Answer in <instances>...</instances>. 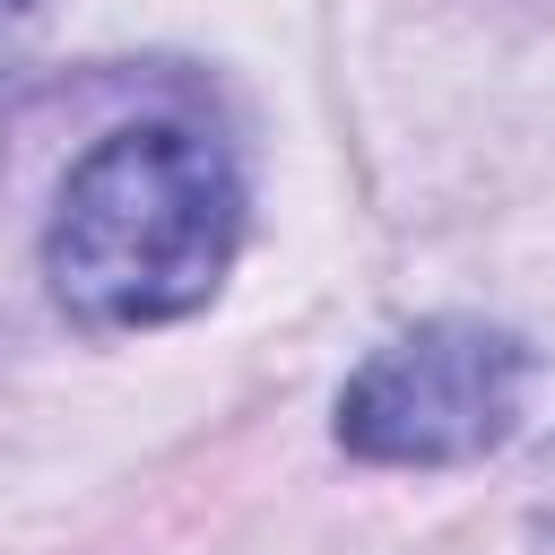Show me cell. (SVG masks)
Returning a JSON list of instances; mask_svg holds the SVG:
<instances>
[{
  "instance_id": "obj_1",
  "label": "cell",
  "mask_w": 555,
  "mask_h": 555,
  "mask_svg": "<svg viewBox=\"0 0 555 555\" xmlns=\"http://www.w3.org/2000/svg\"><path fill=\"white\" fill-rule=\"evenodd\" d=\"M243 243V182L191 121H130L95 139L43 225L52 295L95 330H156L225 286Z\"/></svg>"
},
{
  "instance_id": "obj_2",
  "label": "cell",
  "mask_w": 555,
  "mask_h": 555,
  "mask_svg": "<svg viewBox=\"0 0 555 555\" xmlns=\"http://www.w3.org/2000/svg\"><path fill=\"white\" fill-rule=\"evenodd\" d=\"M529 347L486 321H416L338 390V442L382 468H451L520 425Z\"/></svg>"
},
{
  "instance_id": "obj_3",
  "label": "cell",
  "mask_w": 555,
  "mask_h": 555,
  "mask_svg": "<svg viewBox=\"0 0 555 555\" xmlns=\"http://www.w3.org/2000/svg\"><path fill=\"white\" fill-rule=\"evenodd\" d=\"M529 486H538V494H529V503H538V538L555 546V442H546V460H538V477H529Z\"/></svg>"
},
{
  "instance_id": "obj_4",
  "label": "cell",
  "mask_w": 555,
  "mask_h": 555,
  "mask_svg": "<svg viewBox=\"0 0 555 555\" xmlns=\"http://www.w3.org/2000/svg\"><path fill=\"white\" fill-rule=\"evenodd\" d=\"M26 17H35V0H0V52L26 35Z\"/></svg>"
}]
</instances>
